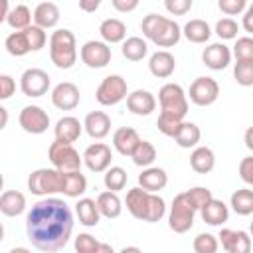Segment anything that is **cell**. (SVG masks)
Returning a JSON list of instances; mask_svg holds the SVG:
<instances>
[{"instance_id": "obj_1", "label": "cell", "mask_w": 253, "mask_h": 253, "mask_svg": "<svg viewBox=\"0 0 253 253\" xmlns=\"http://www.w3.org/2000/svg\"><path fill=\"white\" fill-rule=\"evenodd\" d=\"M73 231V211L71 208L51 196L38 200L26 215V233L30 243L45 253L59 251L67 245Z\"/></svg>"}, {"instance_id": "obj_2", "label": "cell", "mask_w": 253, "mask_h": 253, "mask_svg": "<svg viewBox=\"0 0 253 253\" xmlns=\"http://www.w3.org/2000/svg\"><path fill=\"white\" fill-rule=\"evenodd\" d=\"M125 204H126V210L130 211L132 217L146 221V223H156L166 213V204L158 196V192H148L140 186L130 188L126 192Z\"/></svg>"}, {"instance_id": "obj_3", "label": "cell", "mask_w": 253, "mask_h": 253, "mask_svg": "<svg viewBox=\"0 0 253 253\" xmlns=\"http://www.w3.org/2000/svg\"><path fill=\"white\" fill-rule=\"evenodd\" d=\"M140 30H142L144 38L150 40L152 43H156L158 47H172L182 38V28L174 20H170L166 16H160V14L144 16L142 24H140Z\"/></svg>"}, {"instance_id": "obj_4", "label": "cell", "mask_w": 253, "mask_h": 253, "mask_svg": "<svg viewBox=\"0 0 253 253\" xmlns=\"http://www.w3.org/2000/svg\"><path fill=\"white\" fill-rule=\"evenodd\" d=\"M49 57L59 69H71L77 61V42L71 30L59 28L49 38Z\"/></svg>"}, {"instance_id": "obj_5", "label": "cell", "mask_w": 253, "mask_h": 253, "mask_svg": "<svg viewBox=\"0 0 253 253\" xmlns=\"http://www.w3.org/2000/svg\"><path fill=\"white\" fill-rule=\"evenodd\" d=\"M196 208L192 206V202L188 200L186 192L174 196L172 206H170V213H168V227L174 233H186L192 229L194 225V217H196Z\"/></svg>"}, {"instance_id": "obj_6", "label": "cell", "mask_w": 253, "mask_h": 253, "mask_svg": "<svg viewBox=\"0 0 253 253\" xmlns=\"http://www.w3.org/2000/svg\"><path fill=\"white\" fill-rule=\"evenodd\" d=\"M47 158H49L51 166L61 170V172L81 170V164H83V156H79L73 142H63V140H57V138L49 144Z\"/></svg>"}, {"instance_id": "obj_7", "label": "cell", "mask_w": 253, "mask_h": 253, "mask_svg": "<svg viewBox=\"0 0 253 253\" xmlns=\"http://www.w3.org/2000/svg\"><path fill=\"white\" fill-rule=\"evenodd\" d=\"M63 172L57 168H38L28 176V190L34 196H51L61 192Z\"/></svg>"}, {"instance_id": "obj_8", "label": "cell", "mask_w": 253, "mask_h": 253, "mask_svg": "<svg viewBox=\"0 0 253 253\" xmlns=\"http://www.w3.org/2000/svg\"><path fill=\"white\" fill-rule=\"evenodd\" d=\"M158 103H160V111L176 115L180 119H184L188 113V95L178 83L162 85L158 91Z\"/></svg>"}, {"instance_id": "obj_9", "label": "cell", "mask_w": 253, "mask_h": 253, "mask_svg": "<svg viewBox=\"0 0 253 253\" xmlns=\"http://www.w3.org/2000/svg\"><path fill=\"white\" fill-rule=\"evenodd\" d=\"M128 95V87H126V79L121 77V75H107L99 87H97V93H95V99L99 105L103 107H111V105H117L121 103L123 99H126Z\"/></svg>"}, {"instance_id": "obj_10", "label": "cell", "mask_w": 253, "mask_h": 253, "mask_svg": "<svg viewBox=\"0 0 253 253\" xmlns=\"http://www.w3.org/2000/svg\"><path fill=\"white\" fill-rule=\"evenodd\" d=\"M111 47L107 42H99V40H89L81 45V51H79V57L81 61L91 67V69H101V67H107L111 63Z\"/></svg>"}, {"instance_id": "obj_11", "label": "cell", "mask_w": 253, "mask_h": 253, "mask_svg": "<svg viewBox=\"0 0 253 253\" xmlns=\"http://www.w3.org/2000/svg\"><path fill=\"white\" fill-rule=\"evenodd\" d=\"M190 101L198 107L213 105L219 97V85L213 77H196L190 85Z\"/></svg>"}, {"instance_id": "obj_12", "label": "cell", "mask_w": 253, "mask_h": 253, "mask_svg": "<svg viewBox=\"0 0 253 253\" xmlns=\"http://www.w3.org/2000/svg\"><path fill=\"white\" fill-rule=\"evenodd\" d=\"M51 79L49 75L40 67H30L20 77V89L26 97H42L49 91Z\"/></svg>"}, {"instance_id": "obj_13", "label": "cell", "mask_w": 253, "mask_h": 253, "mask_svg": "<svg viewBox=\"0 0 253 253\" xmlns=\"http://www.w3.org/2000/svg\"><path fill=\"white\" fill-rule=\"evenodd\" d=\"M20 126L30 134H42L49 126V115L38 105H26L18 117Z\"/></svg>"}, {"instance_id": "obj_14", "label": "cell", "mask_w": 253, "mask_h": 253, "mask_svg": "<svg viewBox=\"0 0 253 253\" xmlns=\"http://www.w3.org/2000/svg\"><path fill=\"white\" fill-rule=\"evenodd\" d=\"M79 99H81L79 87L71 81H61L51 91V103L59 111H73L79 105Z\"/></svg>"}, {"instance_id": "obj_15", "label": "cell", "mask_w": 253, "mask_h": 253, "mask_svg": "<svg viewBox=\"0 0 253 253\" xmlns=\"http://www.w3.org/2000/svg\"><path fill=\"white\" fill-rule=\"evenodd\" d=\"M111 160L113 152L111 146H107L105 142H93L83 152V162L91 172H105L111 166Z\"/></svg>"}, {"instance_id": "obj_16", "label": "cell", "mask_w": 253, "mask_h": 253, "mask_svg": "<svg viewBox=\"0 0 253 253\" xmlns=\"http://www.w3.org/2000/svg\"><path fill=\"white\" fill-rule=\"evenodd\" d=\"M217 239H219L223 251H227V253H249L251 251V237L247 231L223 227V229H219Z\"/></svg>"}, {"instance_id": "obj_17", "label": "cell", "mask_w": 253, "mask_h": 253, "mask_svg": "<svg viewBox=\"0 0 253 253\" xmlns=\"http://www.w3.org/2000/svg\"><path fill=\"white\" fill-rule=\"evenodd\" d=\"M231 49L225 43H210L202 51V61L211 71H221L231 63Z\"/></svg>"}, {"instance_id": "obj_18", "label": "cell", "mask_w": 253, "mask_h": 253, "mask_svg": "<svg viewBox=\"0 0 253 253\" xmlns=\"http://www.w3.org/2000/svg\"><path fill=\"white\" fill-rule=\"evenodd\" d=\"M126 107L132 115L138 117H148L154 109H156V99L150 91L146 89H136L132 93L126 95Z\"/></svg>"}, {"instance_id": "obj_19", "label": "cell", "mask_w": 253, "mask_h": 253, "mask_svg": "<svg viewBox=\"0 0 253 253\" xmlns=\"http://www.w3.org/2000/svg\"><path fill=\"white\" fill-rule=\"evenodd\" d=\"M83 126H85V132L91 138L101 140L111 132V117L103 111H91V113H87V117L83 121Z\"/></svg>"}, {"instance_id": "obj_20", "label": "cell", "mask_w": 253, "mask_h": 253, "mask_svg": "<svg viewBox=\"0 0 253 253\" xmlns=\"http://www.w3.org/2000/svg\"><path fill=\"white\" fill-rule=\"evenodd\" d=\"M148 69H150V73H152L154 77L166 79V77H170V75L174 73V69H176V59H174V55H172L170 51H166V49L154 51V53L150 55V59H148Z\"/></svg>"}, {"instance_id": "obj_21", "label": "cell", "mask_w": 253, "mask_h": 253, "mask_svg": "<svg viewBox=\"0 0 253 253\" xmlns=\"http://www.w3.org/2000/svg\"><path fill=\"white\" fill-rule=\"evenodd\" d=\"M138 142H140V136H138V132H136L134 128H130V126H121V128H117L115 134H113V146H115V150H117L119 154H123V156H130V154L134 152V148H136Z\"/></svg>"}, {"instance_id": "obj_22", "label": "cell", "mask_w": 253, "mask_h": 253, "mask_svg": "<svg viewBox=\"0 0 253 253\" xmlns=\"http://www.w3.org/2000/svg\"><path fill=\"white\" fill-rule=\"evenodd\" d=\"M168 184V174L164 168L158 166H146L138 176V186L148 192H160Z\"/></svg>"}, {"instance_id": "obj_23", "label": "cell", "mask_w": 253, "mask_h": 253, "mask_svg": "<svg viewBox=\"0 0 253 253\" xmlns=\"http://www.w3.org/2000/svg\"><path fill=\"white\" fill-rule=\"evenodd\" d=\"M83 123H79V119L67 115V117H61L55 126H53V132H55V138L57 140H63V142H75L79 136H81V130H83Z\"/></svg>"}, {"instance_id": "obj_24", "label": "cell", "mask_w": 253, "mask_h": 253, "mask_svg": "<svg viewBox=\"0 0 253 253\" xmlns=\"http://www.w3.org/2000/svg\"><path fill=\"white\" fill-rule=\"evenodd\" d=\"M200 213H202V219H204L208 225H215V227H221V225L229 219V208H227L221 200H215V198H211V200L200 210Z\"/></svg>"}, {"instance_id": "obj_25", "label": "cell", "mask_w": 253, "mask_h": 253, "mask_svg": "<svg viewBox=\"0 0 253 253\" xmlns=\"http://www.w3.org/2000/svg\"><path fill=\"white\" fill-rule=\"evenodd\" d=\"M75 213L79 217V223L85 227H95L103 217L97 206V200H91V198H79V202L75 204Z\"/></svg>"}, {"instance_id": "obj_26", "label": "cell", "mask_w": 253, "mask_h": 253, "mask_svg": "<svg viewBox=\"0 0 253 253\" xmlns=\"http://www.w3.org/2000/svg\"><path fill=\"white\" fill-rule=\"evenodd\" d=\"M190 166L198 174H210L215 168V154L210 146H196L190 154Z\"/></svg>"}, {"instance_id": "obj_27", "label": "cell", "mask_w": 253, "mask_h": 253, "mask_svg": "<svg viewBox=\"0 0 253 253\" xmlns=\"http://www.w3.org/2000/svg\"><path fill=\"white\" fill-rule=\"evenodd\" d=\"M87 192V178L81 174V170L63 172L61 180V194L67 198H79Z\"/></svg>"}, {"instance_id": "obj_28", "label": "cell", "mask_w": 253, "mask_h": 253, "mask_svg": "<svg viewBox=\"0 0 253 253\" xmlns=\"http://www.w3.org/2000/svg\"><path fill=\"white\" fill-rule=\"evenodd\" d=\"M59 8L57 4L53 2H42L36 6L34 10V24L43 28V30H49V28H55L57 22H59Z\"/></svg>"}, {"instance_id": "obj_29", "label": "cell", "mask_w": 253, "mask_h": 253, "mask_svg": "<svg viewBox=\"0 0 253 253\" xmlns=\"http://www.w3.org/2000/svg\"><path fill=\"white\" fill-rule=\"evenodd\" d=\"M26 210V196L18 190H6L0 196V211L8 217H16Z\"/></svg>"}, {"instance_id": "obj_30", "label": "cell", "mask_w": 253, "mask_h": 253, "mask_svg": "<svg viewBox=\"0 0 253 253\" xmlns=\"http://www.w3.org/2000/svg\"><path fill=\"white\" fill-rule=\"evenodd\" d=\"M99 34H101L103 42H107V43H119V42H125V38H126V26L119 18H107V20L101 22Z\"/></svg>"}, {"instance_id": "obj_31", "label": "cell", "mask_w": 253, "mask_h": 253, "mask_svg": "<svg viewBox=\"0 0 253 253\" xmlns=\"http://www.w3.org/2000/svg\"><path fill=\"white\" fill-rule=\"evenodd\" d=\"M97 206L101 210V215L107 217V219H115L121 215L123 211V202L121 198L117 196V192L113 190H107V192H101L97 196Z\"/></svg>"}, {"instance_id": "obj_32", "label": "cell", "mask_w": 253, "mask_h": 253, "mask_svg": "<svg viewBox=\"0 0 253 253\" xmlns=\"http://www.w3.org/2000/svg\"><path fill=\"white\" fill-rule=\"evenodd\" d=\"M182 34L192 43H206L210 40V36H211V28H210V24L206 20L194 18V20L186 22V26L182 28Z\"/></svg>"}, {"instance_id": "obj_33", "label": "cell", "mask_w": 253, "mask_h": 253, "mask_svg": "<svg viewBox=\"0 0 253 253\" xmlns=\"http://www.w3.org/2000/svg\"><path fill=\"white\" fill-rule=\"evenodd\" d=\"M229 206L237 215H251L253 213V190L239 188L231 194Z\"/></svg>"}, {"instance_id": "obj_34", "label": "cell", "mask_w": 253, "mask_h": 253, "mask_svg": "<svg viewBox=\"0 0 253 253\" xmlns=\"http://www.w3.org/2000/svg\"><path fill=\"white\" fill-rule=\"evenodd\" d=\"M200 138H202L200 126L196 123H186V121L182 123L178 134L174 136V140H176V144L180 148H196L198 142H200Z\"/></svg>"}, {"instance_id": "obj_35", "label": "cell", "mask_w": 253, "mask_h": 253, "mask_svg": "<svg viewBox=\"0 0 253 253\" xmlns=\"http://www.w3.org/2000/svg\"><path fill=\"white\" fill-rule=\"evenodd\" d=\"M4 45H6V51H8L10 55H14V57H22V55H26V53L32 51L30 42H28V36H26L24 30L12 32V34L6 38Z\"/></svg>"}, {"instance_id": "obj_36", "label": "cell", "mask_w": 253, "mask_h": 253, "mask_svg": "<svg viewBox=\"0 0 253 253\" xmlns=\"http://www.w3.org/2000/svg\"><path fill=\"white\" fill-rule=\"evenodd\" d=\"M121 51H123V57H126L128 61H140L148 53V43L142 38L132 36V38H126L123 42Z\"/></svg>"}, {"instance_id": "obj_37", "label": "cell", "mask_w": 253, "mask_h": 253, "mask_svg": "<svg viewBox=\"0 0 253 253\" xmlns=\"http://www.w3.org/2000/svg\"><path fill=\"white\" fill-rule=\"evenodd\" d=\"M32 12L26 4H16L10 14L6 16V24L12 28V30H26L28 26H32Z\"/></svg>"}, {"instance_id": "obj_38", "label": "cell", "mask_w": 253, "mask_h": 253, "mask_svg": "<svg viewBox=\"0 0 253 253\" xmlns=\"http://www.w3.org/2000/svg\"><path fill=\"white\" fill-rule=\"evenodd\" d=\"M130 158H132V162H134L136 166L146 168V166H150V164L156 160V148H154L152 142H148V140H140V142L136 144L134 152L130 154Z\"/></svg>"}, {"instance_id": "obj_39", "label": "cell", "mask_w": 253, "mask_h": 253, "mask_svg": "<svg viewBox=\"0 0 253 253\" xmlns=\"http://www.w3.org/2000/svg\"><path fill=\"white\" fill-rule=\"evenodd\" d=\"M126 170L121 168V166H109L105 170V176H103V182H105V188L107 190H113V192H119L126 186Z\"/></svg>"}, {"instance_id": "obj_40", "label": "cell", "mask_w": 253, "mask_h": 253, "mask_svg": "<svg viewBox=\"0 0 253 253\" xmlns=\"http://www.w3.org/2000/svg\"><path fill=\"white\" fill-rule=\"evenodd\" d=\"M182 123H184V119H180V117H176V115H170V113L160 111L158 121H156V126H158V130H160L164 136L174 138V136L178 134V130H180Z\"/></svg>"}, {"instance_id": "obj_41", "label": "cell", "mask_w": 253, "mask_h": 253, "mask_svg": "<svg viewBox=\"0 0 253 253\" xmlns=\"http://www.w3.org/2000/svg\"><path fill=\"white\" fill-rule=\"evenodd\" d=\"M233 77L241 87L253 85V59H235Z\"/></svg>"}, {"instance_id": "obj_42", "label": "cell", "mask_w": 253, "mask_h": 253, "mask_svg": "<svg viewBox=\"0 0 253 253\" xmlns=\"http://www.w3.org/2000/svg\"><path fill=\"white\" fill-rule=\"evenodd\" d=\"M196 253H215L219 249V239L211 233H200L192 243Z\"/></svg>"}, {"instance_id": "obj_43", "label": "cell", "mask_w": 253, "mask_h": 253, "mask_svg": "<svg viewBox=\"0 0 253 253\" xmlns=\"http://www.w3.org/2000/svg\"><path fill=\"white\" fill-rule=\"evenodd\" d=\"M186 196H188V200L192 202V206L200 211L213 196H211V190L210 188H204V186H194V188H190V190H186Z\"/></svg>"}, {"instance_id": "obj_44", "label": "cell", "mask_w": 253, "mask_h": 253, "mask_svg": "<svg viewBox=\"0 0 253 253\" xmlns=\"http://www.w3.org/2000/svg\"><path fill=\"white\" fill-rule=\"evenodd\" d=\"M237 32H239V24L233 18H221L215 24V34L221 40H233L237 38Z\"/></svg>"}, {"instance_id": "obj_45", "label": "cell", "mask_w": 253, "mask_h": 253, "mask_svg": "<svg viewBox=\"0 0 253 253\" xmlns=\"http://www.w3.org/2000/svg\"><path fill=\"white\" fill-rule=\"evenodd\" d=\"M26 36H28V42H30V47H32V51H40L43 45H45V42H47V34H45V30L43 28H40V26H28L26 30Z\"/></svg>"}, {"instance_id": "obj_46", "label": "cell", "mask_w": 253, "mask_h": 253, "mask_svg": "<svg viewBox=\"0 0 253 253\" xmlns=\"http://www.w3.org/2000/svg\"><path fill=\"white\" fill-rule=\"evenodd\" d=\"M75 251L77 253H101V243L89 233H79L75 237Z\"/></svg>"}, {"instance_id": "obj_47", "label": "cell", "mask_w": 253, "mask_h": 253, "mask_svg": "<svg viewBox=\"0 0 253 253\" xmlns=\"http://www.w3.org/2000/svg\"><path fill=\"white\" fill-rule=\"evenodd\" d=\"M231 53L235 55V59H253V38L251 36L237 38Z\"/></svg>"}, {"instance_id": "obj_48", "label": "cell", "mask_w": 253, "mask_h": 253, "mask_svg": "<svg viewBox=\"0 0 253 253\" xmlns=\"http://www.w3.org/2000/svg\"><path fill=\"white\" fill-rule=\"evenodd\" d=\"M194 0H164V8L172 16H184L192 10Z\"/></svg>"}, {"instance_id": "obj_49", "label": "cell", "mask_w": 253, "mask_h": 253, "mask_svg": "<svg viewBox=\"0 0 253 253\" xmlns=\"http://www.w3.org/2000/svg\"><path fill=\"white\" fill-rule=\"evenodd\" d=\"M217 6L223 14L227 16H237L245 10L247 6V0H217Z\"/></svg>"}, {"instance_id": "obj_50", "label": "cell", "mask_w": 253, "mask_h": 253, "mask_svg": "<svg viewBox=\"0 0 253 253\" xmlns=\"http://www.w3.org/2000/svg\"><path fill=\"white\" fill-rule=\"evenodd\" d=\"M239 178L245 184L253 186V156L241 158V162H239Z\"/></svg>"}, {"instance_id": "obj_51", "label": "cell", "mask_w": 253, "mask_h": 253, "mask_svg": "<svg viewBox=\"0 0 253 253\" xmlns=\"http://www.w3.org/2000/svg\"><path fill=\"white\" fill-rule=\"evenodd\" d=\"M14 91H16V81L8 73H2L0 75V99L2 101L10 99L14 95Z\"/></svg>"}, {"instance_id": "obj_52", "label": "cell", "mask_w": 253, "mask_h": 253, "mask_svg": "<svg viewBox=\"0 0 253 253\" xmlns=\"http://www.w3.org/2000/svg\"><path fill=\"white\" fill-rule=\"evenodd\" d=\"M138 2H140V0H111L113 8H115L117 12H123V14H128V12L136 10Z\"/></svg>"}, {"instance_id": "obj_53", "label": "cell", "mask_w": 253, "mask_h": 253, "mask_svg": "<svg viewBox=\"0 0 253 253\" xmlns=\"http://www.w3.org/2000/svg\"><path fill=\"white\" fill-rule=\"evenodd\" d=\"M241 26H243V30H245V32L253 34V4H251L247 10H245L243 20H241Z\"/></svg>"}, {"instance_id": "obj_54", "label": "cell", "mask_w": 253, "mask_h": 253, "mask_svg": "<svg viewBox=\"0 0 253 253\" xmlns=\"http://www.w3.org/2000/svg\"><path fill=\"white\" fill-rule=\"evenodd\" d=\"M101 2H103V0H79V8H81L83 12H87V14H93V12L101 6Z\"/></svg>"}, {"instance_id": "obj_55", "label": "cell", "mask_w": 253, "mask_h": 253, "mask_svg": "<svg viewBox=\"0 0 253 253\" xmlns=\"http://www.w3.org/2000/svg\"><path fill=\"white\" fill-rule=\"evenodd\" d=\"M243 142H245V146H247L249 150H253V126H249V128L245 130V134H243Z\"/></svg>"}, {"instance_id": "obj_56", "label": "cell", "mask_w": 253, "mask_h": 253, "mask_svg": "<svg viewBox=\"0 0 253 253\" xmlns=\"http://www.w3.org/2000/svg\"><path fill=\"white\" fill-rule=\"evenodd\" d=\"M10 10H12V8L8 6V0H2V16H0V20H4V22H6V16L10 14Z\"/></svg>"}, {"instance_id": "obj_57", "label": "cell", "mask_w": 253, "mask_h": 253, "mask_svg": "<svg viewBox=\"0 0 253 253\" xmlns=\"http://www.w3.org/2000/svg\"><path fill=\"white\" fill-rule=\"evenodd\" d=\"M0 115H2V123H0V128H4V126H6V123H8V111H6L4 107H0Z\"/></svg>"}, {"instance_id": "obj_58", "label": "cell", "mask_w": 253, "mask_h": 253, "mask_svg": "<svg viewBox=\"0 0 253 253\" xmlns=\"http://www.w3.org/2000/svg\"><path fill=\"white\" fill-rule=\"evenodd\" d=\"M126 251H140L138 247H123V253H126Z\"/></svg>"}, {"instance_id": "obj_59", "label": "cell", "mask_w": 253, "mask_h": 253, "mask_svg": "<svg viewBox=\"0 0 253 253\" xmlns=\"http://www.w3.org/2000/svg\"><path fill=\"white\" fill-rule=\"evenodd\" d=\"M249 231H251V237H253V221H251V225H249Z\"/></svg>"}]
</instances>
